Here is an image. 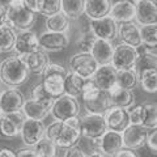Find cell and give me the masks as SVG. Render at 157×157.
<instances>
[{
	"label": "cell",
	"mask_w": 157,
	"mask_h": 157,
	"mask_svg": "<svg viewBox=\"0 0 157 157\" xmlns=\"http://www.w3.org/2000/svg\"><path fill=\"white\" fill-rule=\"evenodd\" d=\"M118 38L121 43L128 45L131 47H139L141 45V33L140 26L136 22H127L121 24L118 26Z\"/></svg>",
	"instance_id": "22"
},
{
	"label": "cell",
	"mask_w": 157,
	"mask_h": 157,
	"mask_svg": "<svg viewBox=\"0 0 157 157\" xmlns=\"http://www.w3.org/2000/svg\"><path fill=\"white\" fill-rule=\"evenodd\" d=\"M30 71L22 56L11 55L0 63V82L9 88H18L29 80Z\"/></svg>",
	"instance_id": "2"
},
{
	"label": "cell",
	"mask_w": 157,
	"mask_h": 157,
	"mask_svg": "<svg viewBox=\"0 0 157 157\" xmlns=\"http://www.w3.org/2000/svg\"><path fill=\"white\" fill-rule=\"evenodd\" d=\"M136 59H137V54H136L135 47L124 45V43H119V45L114 46L111 66L118 72L131 70V68H135Z\"/></svg>",
	"instance_id": "8"
},
{
	"label": "cell",
	"mask_w": 157,
	"mask_h": 157,
	"mask_svg": "<svg viewBox=\"0 0 157 157\" xmlns=\"http://www.w3.org/2000/svg\"><path fill=\"white\" fill-rule=\"evenodd\" d=\"M85 0H62V13L73 21L84 16Z\"/></svg>",
	"instance_id": "28"
},
{
	"label": "cell",
	"mask_w": 157,
	"mask_h": 157,
	"mask_svg": "<svg viewBox=\"0 0 157 157\" xmlns=\"http://www.w3.org/2000/svg\"><path fill=\"white\" fill-rule=\"evenodd\" d=\"M45 124L42 123V121H34V119H26L24 121V124L21 127V139L22 143L29 148L36 147L38 144V141L45 136Z\"/></svg>",
	"instance_id": "11"
},
{
	"label": "cell",
	"mask_w": 157,
	"mask_h": 157,
	"mask_svg": "<svg viewBox=\"0 0 157 157\" xmlns=\"http://www.w3.org/2000/svg\"><path fill=\"white\" fill-rule=\"evenodd\" d=\"M45 136L52 140L58 148H72L81 137L80 118L75 117L64 122H52L46 128Z\"/></svg>",
	"instance_id": "1"
},
{
	"label": "cell",
	"mask_w": 157,
	"mask_h": 157,
	"mask_svg": "<svg viewBox=\"0 0 157 157\" xmlns=\"http://www.w3.org/2000/svg\"><path fill=\"white\" fill-rule=\"evenodd\" d=\"M96 37L89 32V33H84L80 34V38L76 41V46L80 50V52H90L93 45H94Z\"/></svg>",
	"instance_id": "41"
},
{
	"label": "cell",
	"mask_w": 157,
	"mask_h": 157,
	"mask_svg": "<svg viewBox=\"0 0 157 157\" xmlns=\"http://www.w3.org/2000/svg\"><path fill=\"white\" fill-rule=\"evenodd\" d=\"M38 2H39V0H25V6H26L29 9H32L33 12H36V13H37ZM37 14H38V13H37Z\"/></svg>",
	"instance_id": "49"
},
{
	"label": "cell",
	"mask_w": 157,
	"mask_h": 157,
	"mask_svg": "<svg viewBox=\"0 0 157 157\" xmlns=\"http://www.w3.org/2000/svg\"><path fill=\"white\" fill-rule=\"evenodd\" d=\"M2 114H3V113H2V110H0V117H2Z\"/></svg>",
	"instance_id": "53"
},
{
	"label": "cell",
	"mask_w": 157,
	"mask_h": 157,
	"mask_svg": "<svg viewBox=\"0 0 157 157\" xmlns=\"http://www.w3.org/2000/svg\"><path fill=\"white\" fill-rule=\"evenodd\" d=\"M88 157H106L104 153H101L100 151H94V152H92V153L88 156Z\"/></svg>",
	"instance_id": "50"
},
{
	"label": "cell",
	"mask_w": 157,
	"mask_h": 157,
	"mask_svg": "<svg viewBox=\"0 0 157 157\" xmlns=\"http://www.w3.org/2000/svg\"><path fill=\"white\" fill-rule=\"evenodd\" d=\"M16 157H42L33 148H21L16 152Z\"/></svg>",
	"instance_id": "44"
},
{
	"label": "cell",
	"mask_w": 157,
	"mask_h": 157,
	"mask_svg": "<svg viewBox=\"0 0 157 157\" xmlns=\"http://www.w3.org/2000/svg\"><path fill=\"white\" fill-rule=\"evenodd\" d=\"M7 25V7L0 4V28Z\"/></svg>",
	"instance_id": "47"
},
{
	"label": "cell",
	"mask_w": 157,
	"mask_h": 157,
	"mask_svg": "<svg viewBox=\"0 0 157 157\" xmlns=\"http://www.w3.org/2000/svg\"><path fill=\"white\" fill-rule=\"evenodd\" d=\"M110 97V104L111 106H118V107H123V109H130L135 105L136 97L134 90L131 89H124L119 84H117L107 92Z\"/></svg>",
	"instance_id": "21"
},
{
	"label": "cell",
	"mask_w": 157,
	"mask_h": 157,
	"mask_svg": "<svg viewBox=\"0 0 157 157\" xmlns=\"http://www.w3.org/2000/svg\"><path fill=\"white\" fill-rule=\"evenodd\" d=\"M139 82L141 89L147 93L157 92V70H145L139 73Z\"/></svg>",
	"instance_id": "34"
},
{
	"label": "cell",
	"mask_w": 157,
	"mask_h": 157,
	"mask_svg": "<svg viewBox=\"0 0 157 157\" xmlns=\"http://www.w3.org/2000/svg\"><path fill=\"white\" fill-rule=\"evenodd\" d=\"M80 126H81V136L94 143L107 131V126L105 122L104 115L100 114H92L86 113L84 117L80 118Z\"/></svg>",
	"instance_id": "6"
},
{
	"label": "cell",
	"mask_w": 157,
	"mask_h": 157,
	"mask_svg": "<svg viewBox=\"0 0 157 157\" xmlns=\"http://www.w3.org/2000/svg\"><path fill=\"white\" fill-rule=\"evenodd\" d=\"M62 12V0H39L37 13L41 16L51 17Z\"/></svg>",
	"instance_id": "36"
},
{
	"label": "cell",
	"mask_w": 157,
	"mask_h": 157,
	"mask_svg": "<svg viewBox=\"0 0 157 157\" xmlns=\"http://www.w3.org/2000/svg\"><path fill=\"white\" fill-rule=\"evenodd\" d=\"M70 72H73L84 80H90L98 70V63L90 52H76L70 58L68 62Z\"/></svg>",
	"instance_id": "5"
},
{
	"label": "cell",
	"mask_w": 157,
	"mask_h": 157,
	"mask_svg": "<svg viewBox=\"0 0 157 157\" xmlns=\"http://www.w3.org/2000/svg\"><path fill=\"white\" fill-rule=\"evenodd\" d=\"M101 89L98 88L94 81L92 80H85V84H84V88H82V94H81V98L84 100V102L86 101H93L101 94Z\"/></svg>",
	"instance_id": "40"
},
{
	"label": "cell",
	"mask_w": 157,
	"mask_h": 157,
	"mask_svg": "<svg viewBox=\"0 0 157 157\" xmlns=\"http://www.w3.org/2000/svg\"><path fill=\"white\" fill-rule=\"evenodd\" d=\"M143 123L141 126L147 130H153L157 127V104L147 102L143 104Z\"/></svg>",
	"instance_id": "35"
},
{
	"label": "cell",
	"mask_w": 157,
	"mask_h": 157,
	"mask_svg": "<svg viewBox=\"0 0 157 157\" xmlns=\"http://www.w3.org/2000/svg\"><path fill=\"white\" fill-rule=\"evenodd\" d=\"M111 8V0H85L84 16L89 20H100L109 16Z\"/></svg>",
	"instance_id": "23"
},
{
	"label": "cell",
	"mask_w": 157,
	"mask_h": 157,
	"mask_svg": "<svg viewBox=\"0 0 157 157\" xmlns=\"http://www.w3.org/2000/svg\"><path fill=\"white\" fill-rule=\"evenodd\" d=\"M92 80L102 92H109L118 82V71L111 64L100 66Z\"/></svg>",
	"instance_id": "20"
},
{
	"label": "cell",
	"mask_w": 157,
	"mask_h": 157,
	"mask_svg": "<svg viewBox=\"0 0 157 157\" xmlns=\"http://www.w3.org/2000/svg\"><path fill=\"white\" fill-rule=\"evenodd\" d=\"M147 147L152 153H157V127L153 130L148 131V137H147Z\"/></svg>",
	"instance_id": "43"
},
{
	"label": "cell",
	"mask_w": 157,
	"mask_h": 157,
	"mask_svg": "<svg viewBox=\"0 0 157 157\" xmlns=\"http://www.w3.org/2000/svg\"><path fill=\"white\" fill-rule=\"evenodd\" d=\"M37 21V13L25 6V0H8L7 4V26L14 30H30Z\"/></svg>",
	"instance_id": "3"
},
{
	"label": "cell",
	"mask_w": 157,
	"mask_h": 157,
	"mask_svg": "<svg viewBox=\"0 0 157 157\" xmlns=\"http://www.w3.org/2000/svg\"><path fill=\"white\" fill-rule=\"evenodd\" d=\"M46 29L48 32H54V33H64L67 34L68 30L71 29V20L66 17L62 12L55 14V16L47 17L45 21Z\"/></svg>",
	"instance_id": "29"
},
{
	"label": "cell",
	"mask_w": 157,
	"mask_h": 157,
	"mask_svg": "<svg viewBox=\"0 0 157 157\" xmlns=\"http://www.w3.org/2000/svg\"><path fill=\"white\" fill-rule=\"evenodd\" d=\"M84 84H85V80L82 77H80L73 72H68L67 77L64 78V94L77 100L82 94Z\"/></svg>",
	"instance_id": "27"
},
{
	"label": "cell",
	"mask_w": 157,
	"mask_h": 157,
	"mask_svg": "<svg viewBox=\"0 0 157 157\" xmlns=\"http://www.w3.org/2000/svg\"><path fill=\"white\" fill-rule=\"evenodd\" d=\"M90 54L93 58L96 59L98 66H105L111 64L113 54H114V46L110 41H105V39H98L96 38L94 45H93Z\"/></svg>",
	"instance_id": "24"
},
{
	"label": "cell",
	"mask_w": 157,
	"mask_h": 157,
	"mask_svg": "<svg viewBox=\"0 0 157 157\" xmlns=\"http://www.w3.org/2000/svg\"><path fill=\"white\" fill-rule=\"evenodd\" d=\"M148 137V130L143 126H134L128 124L122 131V140H123V148L127 149H140L141 147L147 144Z\"/></svg>",
	"instance_id": "10"
},
{
	"label": "cell",
	"mask_w": 157,
	"mask_h": 157,
	"mask_svg": "<svg viewBox=\"0 0 157 157\" xmlns=\"http://www.w3.org/2000/svg\"><path fill=\"white\" fill-rule=\"evenodd\" d=\"M0 157H16V152H13L9 148L0 147Z\"/></svg>",
	"instance_id": "48"
},
{
	"label": "cell",
	"mask_w": 157,
	"mask_h": 157,
	"mask_svg": "<svg viewBox=\"0 0 157 157\" xmlns=\"http://www.w3.org/2000/svg\"><path fill=\"white\" fill-rule=\"evenodd\" d=\"M64 157H88V156L84 153V151H82L80 147L75 145V147H72V148L66 149Z\"/></svg>",
	"instance_id": "45"
},
{
	"label": "cell",
	"mask_w": 157,
	"mask_h": 157,
	"mask_svg": "<svg viewBox=\"0 0 157 157\" xmlns=\"http://www.w3.org/2000/svg\"><path fill=\"white\" fill-rule=\"evenodd\" d=\"M104 118L109 131H115L122 134V131L130 124L128 113H127V109H123V107L110 106L104 114Z\"/></svg>",
	"instance_id": "17"
},
{
	"label": "cell",
	"mask_w": 157,
	"mask_h": 157,
	"mask_svg": "<svg viewBox=\"0 0 157 157\" xmlns=\"http://www.w3.org/2000/svg\"><path fill=\"white\" fill-rule=\"evenodd\" d=\"M109 16L118 25L134 22V20L136 18V7L134 3L128 2V0H118V2L113 3V8Z\"/></svg>",
	"instance_id": "18"
},
{
	"label": "cell",
	"mask_w": 157,
	"mask_h": 157,
	"mask_svg": "<svg viewBox=\"0 0 157 157\" xmlns=\"http://www.w3.org/2000/svg\"><path fill=\"white\" fill-rule=\"evenodd\" d=\"M39 39V48L48 52H59L66 50L70 45V37L64 33H54V32H43L41 36H38Z\"/></svg>",
	"instance_id": "9"
},
{
	"label": "cell",
	"mask_w": 157,
	"mask_h": 157,
	"mask_svg": "<svg viewBox=\"0 0 157 157\" xmlns=\"http://www.w3.org/2000/svg\"><path fill=\"white\" fill-rule=\"evenodd\" d=\"M22 114L25 115V118L28 119H34V121H43L46 119L50 114V109L46 107L45 105L39 104L33 98H29V100H25V104L22 106Z\"/></svg>",
	"instance_id": "26"
},
{
	"label": "cell",
	"mask_w": 157,
	"mask_h": 157,
	"mask_svg": "<svg viewBox=\"0 0 157 157\" xmlns=\"http://www.w3.org/2000/svg\"><path fill=\"white\" fill-rule=\"evenodd\" d=\"M141 45L149 50H157V25H145L140 28Z\"/></svg>",
	"instance_id": "37"
},
{
	"label": "cell",
	"mask_w": 157,
	"mask_h": 157,
	"mask_svg": "<svg viewBox=\"0 0 157 157\" xmlns=\"http://www.w3.org/2000/svg\"><path fill=\"white\" fill-rule=\"evenodd\" d=\"M32 98H33V100H36L37 102H39V104L45 105L50 110H51V107H52L54 101H55V98H52L46 92L45 86L42 85V82H39V84L33 86V89H32Z\"/></svg>",
	"instance_id": "38"
},
{
	"label": "cell",
	"mask_w": 157,
	"mask_h": 157,
	"mask_svg": "<svg viewBox=\"0 0 157 157\" xmlns=\"http://www.w3.org/2000/svg\"><path fill=\"white\" fill-rule=\"evenodd\" d=\"M50 113L55 121L64 122L71 119V118L78 117V114H80V104L75 98L63 94L54 101Z\"/></svg>",
	"instance_id": "7"
},
{
	"label": "cell",
	"mask_w": 157,
	"mask_h": 157,
	"mask_svg": "<svg viewBox=\"0 0 157 157\" xmlns=\"http://www.w3.org/2000/svg\"><path fill=\"white\" fill-rule=\"evenodd\" d=\"M135 70L137 73L145 70H157V50H148L144 54L137 55Z\"/></svg>",
	"instance_id": "32"
},
{
	"label": "cell",
	"mask_w": 157,
	"mask_h": 157,
	"mask_svg": "<svg viewBox=\"0 0 157 157\" xmlns=\"http://www.w3.org/2000/svg\"><path fill=\"white\" fill-rule=\"evenodd\" d=\"M24 104H25V98L17 88L6 89L0 96V110L3 114H12V113L21 111Z\"/></svg>",
	"instance_id": "15"
},
{
	"label": "cell",
	"mask_w": 157,
	"mask_h": 157,
	"mask_svg": "<svg viewBox=\"0 0 157 157\" xmlns=\"http://www.w3.org/2000/svg\"><path fill=\"white\" fill-rule=\"evenodd\" d=\"M56 148L58 147L54 144V141L46 136H43L42 139L38 141V144L34 147V149L42 157H56Z\"/></svg>",
	"instance_id": "39"
},
{
	"label": "cell",
	"mask_w": 157,
	"mask_h": 157,
	"mask_svg": "<svg viewBox=\"0 0 157 157\" xmlns=\"http://www.w3.org/2000/svg\"><path fill=\"white\" fill-rule=\"evenodd\" d=\"M22 59L25 60L26 66L29 68L30 73H41L45 71V68L50 64V58L48 54L43 50H37L32 54H29L26 56H22Z\"/></svg>",
	"instance_id": "25"
},
{
	"label": "cell",
	"mask_w": 157,
	"mask_h": 157,
	"mask_svg": "<svg viewBox=\"0 0 157 157\" xmlns=\"http://www.w3.org/2000/svg\"><path fill=\"white\" fill-rule=\"evenodd\" d=\"M37 50H39V39H38V36L33 30H26L17 34L16 45H14L16 55L26 56Z\"/></svg>",
	"instance_id": "19"
},
{
	"label": "cell",
	"mask_w": 157,
	"mask_h": 157,
	"mask_svg": "<svg viewBox=\"0 0 157 157\" xmlns=\"http://www.w3.org/2000/svg\"><path fill=\"white\" fill-rule=\"evenodd\" d=\"M84 106H85V110L88 113L104 115L105 113H106V110L111 106L109 93H107V92H101V94L98 96L96 100L84 102Z\"/></svg>",
	"instance_id": "30"
},
{
	"label": "cell",
	"mask_w": 157,
	"mask_h": 157,
	"mask_svg": "<svg viewBox=\"0 0 157 157\" xmlns=\"http://www.w3.org/2000/svg\"><path fill=\"white\" fill-rule=\"evenodd\" d=\"M4 90H3V86H2V82H0V96H2V93H3Z\"/></svg>",
	"instance_id": "51"
},
{
	"label": "cell",
	"mask_w": 157,
	"mask_h": 157,
	"mask_svg": "<svg viewBox=\"0 0 157 157\" xmlns=\"http://www.w3.org/2000/svg\"><path fill=\"white\" fill-rule=\"evenodd\" d=\"M114 157H140L132 149H127V148H122L119 152H117Z\"/></svg>",
	"instance_id": "46"
},
{
	"label": "cell",
	"mask_w": 157,
	"mask_h": 157,
	"mask_svg": "<svg viewBox=\"0 0 157 157\" xmlns=\"http://www.w3.org/2000/svg\"><path fill=\"white\" fill-rule=\"evenodd\" d=\"M90 33L98 39L113 42L118 37V24L110 16L100 18V20H90Z\"/></svg>",
	"instance_id": "12"
},
{
	"label": "cell",
	"mask_w": 157,
	"mask_h": 157,
	"mask_svg": "<svg viewBox=\"0 0 157 157\" xmlns=\"http://www.w3.org/2000/svg\"><path fill=\"white\" fill-rule=\"evenodd\" d=\"M94 144L98 147V151L105 156L114 157L117 152H119L123 148V140H122V134L115 131L107 130L100 139L94 141Z\"/></svg>",
	"instance_id": "14"
},
{
	"label": "cell",
	"mask_w": 157,
	"mask_h": 157,
	"mask_svg": "<svg viewBox=\"0 0 157 157\" xmlns=\"http://www.w3.org/2000/svg\"><path fill=\"white\" fill-rule=\"evenodd\" d=\"M135 7L137 25H157V0H140Z\"/></svg>",
	"instance_id": "16"
},
{
	"label": "cell",
	"mask_w": 157,
	"mask_h": 157,
	"mask_svg": "<svg viewBox=\"0 0 157 157\" xmlns=\"http://www.w3.org/2000/svg\"><path fill=\"white\" fill-rule=\"evenodd\" d=\"M128 113V121L130 124L134 126H141L143 123V105H134L130 109H127Z\"/></svg>",
	"instance_id": "42"
},
{
	"label": "cell",
	"mask_w": 157,
	"mask_h": 157,
	"mask_svg": "<svg viewBox=\"0 0 157 157\" xmlns=\"http://www.w3.org/2000/svg\"><path fill=\"white\" fill-rule=\"evenodd\" d=\"M26 118L22 111L12 113V114H2L0 117V135L4 137H16L21 132V127Z\"/></svg>",
	"instance_id": "13"
},
{
	"label": "cell",
	"mask_w": 157,
	"mask_h": 157,
	"mask_svg": "<svg viewBox=\"0 0 157 157\" xmlns=\"http://www.w3.org/2000/svg\"><path fill=\"white\" fill-rule=\"evenodd\" d=\"M16 39H17V34L13 28L7 25L0 28V52L14 51Z\"/></svg>",
	"instance_id": "31"
},
{
	"label": "cell",
	"mask_w": 157,
	"mask_h": 157,
	"mask_svg": "<svg viewBox=\"0 0 157 157\" xmlns=\"http://www.w3.org/2000/svg\"><path fill=\"white\" fill-rule=\"evenodd\" d=\"M67 75V68L58 63H50L42 72V85L55 100L64 94V78Z\"/></svg>",
	"instance_id": "4"
},
{
	"label": "cell",
	"mask_w": 157,
	"mask_h": 157,
	"mask_svg": "<svg viewBox=\"0 0 157 157\" xmlns=\"http://www.w3.org/2000/svg\"><path fill=\"white\" fill-rule=\"evenodd\" d=\"M118 84L124 89L134 90L139 84V73L135 68L118 72Z\"/></svg>",
	"instance_id": "33"
},
{
	"label": "cell",
	"mask_w": 157,
	"mask_h": 157,
	"mask_svg": "<svg viewBox=\"0 0 157 157\" xmlns=\"http://www.w3.org/2000/svg\"><path fill=\"white\" fill-rule=\"evenodd\" d=\"M128 2H131V3H134V4H136L137 2H140V0H128Z\"/></svg>",
	"instance_id": "52"
}]
</instances>
